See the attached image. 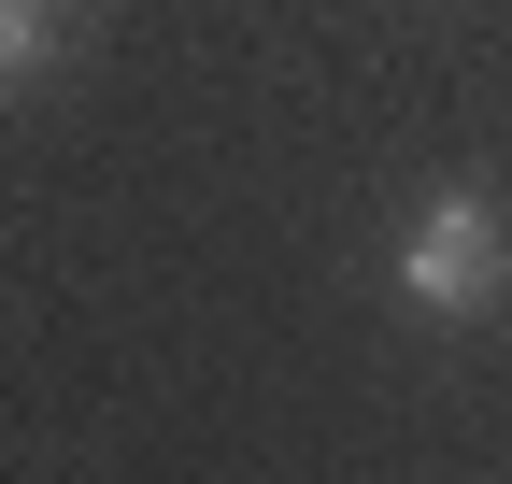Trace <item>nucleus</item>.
Masks as SVG:
<instances>
[{
	"label": "nucleus",
	"mask_w": 512,
	"mask_h": 484,
	"mask_svg": "<svg viewBox=\"0 0 512 484\" xmlns=\"http://www.w3.org/2000/svg\"><path fill=\"white\" fill-rule=\"evenodd\" d=\"M399 285L427 299V314H484V299L512 285V242H498V200L456 186V200H427L413 242H399Z\"/></svg>",
	"instance_id": "obj_1"
},
{
	"label": "nucleus",
	"mask_w": 512,
	"mask_h": 484,
	"mask_svg": "<svg viewBox=\"0 0 512 484\" xmlns=\"http://www.w3.org/2000/svg\"><path fill=\"white\" fill-rule=\"evenodd\" d=\"M43 29H57V15H29V0H0V100H15V86L43 72Z\"/></svg>",
	"instance_id": "obj_2"
},
{
	"label": "nucleus",
	"mask_w": 512,
	"mask_h": 484,
	"mask_svg": "<svg viewBox=\"0 0 512 484\" xmlns=\"http://www.w3.org/2000/svg\"><path fill=\"white\" fill-rule=\"evenodd\" d=\"M29 15H57V0H29Z\"/></svg>",
	"instance_id": "obj_3"
}]
</instances>
